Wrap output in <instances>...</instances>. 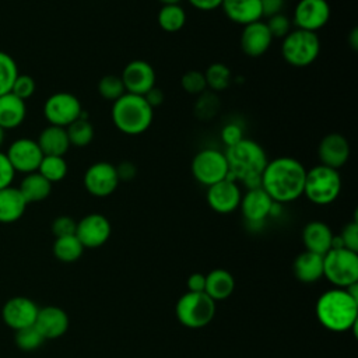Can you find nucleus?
I'll use <instances>...</instances> for the list:
<instances>
[{"label": "nucleus", "instance_id": "39", "mask_svg": "<svg viewBox=\"0 0 358 358\" xmlns=\"http://www.w3.org/2000/svg\"><path fill=\"white\" fill-rule=\"evenodd\" d=\"M266 25H267L273 39H277V38L282 39L292 29L291 28L292 22L284 13H278V14L268 17L266 21Z\"/></svg>", "mask_w": 358, "mask_h": 358}, {"label": "nucleus", "instance_id": "43", "mask_svg": "<svg viewBox=\"0 0 358 358\" xmlns=\"http://www.w3.org/2000/svg\"><path fill=\"white\" fill-rule=\"evenodd\" d=\"M338 236L343 242V248L358 252V222L355 220L348 222Z\"/></svg>", "mask_w": 358, "mask_h": 358}, {"label": "nucleus", "instance_id": "15", "mask_svg": "<svg viewBox=\"0 0 358 358\" xmlns=\"http://www.w3.org/2000/svg\"><path fill=\"white\" fill-rule=\"evenodd\" d=\"M242 192L238 182L227 178L207 187L206 199L211 210L220 214H229L239 208Z\"/></svg>", "mask_w": 358, "mask_h": 358}, {"label": "nucleus", "instance_id": "30", "mask_svg": "<svg viewBox=\"0 0 358 358\" xmlns=\"http://www.w3.org/2000/svg\"><path fill=\"white\" fill-rule=\"evenodd\" d=\"M158 25L162 31L173 34L180 31L186 24V11L180 4H165L157 15Z\"/></svg>", "mask_w": 358, "mask_h": 358}, {"label": "nucleus", "instance_id": "16", "mask_svg": "<svg viewBox=\"0 0 358 358\" xmlns=\"http://www.w3.org/2000/svg\"><path fill=\"white\" fill-rule=\"evenodd\" d=\"M110 235L109 220L98 213L87 214L77 222L76 236L84 248L102 246Z\"/></svg>", "mask_w": 358, "mask_h": 358}, {"label": "nucleus", "instance_id": "33", "mask_svg": "<svg viewBox=\"0 0 358 358\" xmlns=\"http://www.w3.org/2000/svg\"><path fill=\"white\" fill-rule=\"evenodd\" d=\"M83 250H84V246L81 245V242L76 235L56 238L53 243L55 256L60 262H66V263L76 262L83 255Z\"/></svg>", "mask_w": 358, "mask_h": 358}, {"label": "nucleus", "instance_id": "35", "mask_svg": "<svg viewBox=\"0 0 358 358\" xmlns=\"http://www.w3.org/2000/svg\"><path fill=\"white\" fill-rule=\"evenodd\" d=\"M18 74L15 60L8 53L0 50V96L11 91L13 83Z\"/></svg>", "mask_w": 358, "mask_h": 358}, {"label": "nucleus", "instance_id": "5", "mask_svg": "<svg viewBox=\"0 0 358 358\" xmlns=\"http://www.w3.org/2000/svg\"><path fill=\"white\" fill-rule=\"evenodd\" d=\"M341 192V176L338 169L324 166L322 164L306 169L303 193L310 203L316 206H327L333 203Z\"/></svg>", "mask_w": 358, "mask_h": 358}, {"label": "nucleus", "instance_id": "48", "mask_svg": "<svg viewBox=\"0 0 358 358\" xmlns=\"http://www.w3.org/2000/svg\"><path fill=\"white\" fill-rule=\"evenodd\" d=\"M145 101L148 102V105L155 109L158 106H161L164 103V99H165V95L162 92V90H159L158 87H152L145 95H144Z\"/></svg>", "mask_w": 358, "mask_h": 358}, {"label": "nucleus", "instance_id": "23", "mask_svg": "<svg viewBox=\"0 0 358 358\" xmlns=\"http://www.w3.org/2000/svg\"><path fill=\"white\" fill-rule=\"evenodd\" d=\"M333 232L330 227L322 221H310L303 227L302 241L308 252L324 256L331 249Z\"/></svg>", "mask_w": 358, "mask_h": 358}, {"label": "nucleus", "instance_id": "21", "mask_svg": "<svg viewBox=\"0 0 358 358\" xmlns=\"http://www.w3.org/2000/svg\"><path fill=\"white\" fill-rule=\"evenodd\" d=\"M35 327L43 338H57L63 336L69 327L67 313L57 306H46L39 309Z\"/></svg>", "mask_w": 358, "mask_h": 358}, {"label": "nucleus", "instance_id": "8", "mask_svg": "<svg viewBox=\"0 0 358 358\" xmlns=\"http://www.w3.org/2000/svg\"><path fill=\"white\" fill-rule=\"evenodd\" d=\"M215 313V302L206 292H187L176 303L179 322L190 329L208 324Z\"/></svg>", "mask_w": 358, "mask_h": 358}, {"label": "nucleus", "instance_id": "2", "mask_svg": "<svg viewBox=\"0 0 358 358\" xmlns=\"http://www.w3.org/2000/svg\"><path fill=\"white\" fill-rule=\"evenodd\" d=\"M224 152L228 162L227 178L243 183L246 189L260 186V178L268 158L257 141L243 137L236 144L225 148Z\"/></svg>", "mask_w": 358, "mask_h": 358}, {"label": "nucleus", "instance_id": "17", "mask_svg": "<svg viewBox=\"0 0 358 358\" xmlns=\"http://www.w3.org/2000/svg\"><path fill=\"white\" fill-rule=\"evenodd\" d=\"M274 204L275 201H273L271 197L259 186L248 189V192L242 194L239 208L249 224L259 225L263 224L267 217H271Z\"/></svg>", "mask_w": 358, "mask_h": 358}, {"label": "nucleus", "instance_id": "13", "mask_svg": "<svg viewBox=\"0 0 358 358\" xmlns=\"http://www.w3.org/2000/svg\"><path fill=\"white\" fill-rule=\"evenodd\" d=\"M6 155L15 172L20 173H32L38 171V166L43 158V154L34 138L21 137L14 140L7 151Z\"/></svg>", "mask_w": 358, "mask_h": 358}, {"label": "nucleus", "instance_id": "49", "mask_svg": "<svg viewBox=\"0 0 358 358\" xmlns=\"http://www.w3.org/2000/svg\"><path fill=\"white\" fill-rule=\"evenodd\" d=\"M187 288L190 292H204L206 288V275L203 274H192L187 278Z\"/></svg>", "mask_w": 358, "mask_h": 358}, {"label": "nucleus", "instance_id": "45", "mask_svg": "<svg viewBox=\"0 0 358 358\" xmlns=\"http://www.w3.org/2000/svg\"><path fill=\"white\" fill-rule=\"evenodd\" d=\"M15 176V171L13 169L6 152L0 151V189L11 186Z\"/></svg>", "mask_w": 358, "mask_h": 358}, {"label": "nucleus", "instance_id": "38", "mask_svg": "<svg viewBox=\"0 0 358 358\" xmlns=\"http://www.w3.org/2000/svg\"><path fill=\"white\" fill-rule=\"evenodd\" d=\"M180 85L183 91L190 95H201L207 88L204 73L199 70L186 71L180 78Z\"/></svg>", "mask_w": 358, "mask_h": 358}, {"label": "nucleus", "instance_id": "47", "mask_svg": "<svg viewBox=\"0 0 358 358\" xmlns=\"http://www.w3.org/2000/svg\"><path fill=\"white\" fill-rule=\"evenodd\" d=\"M262 4V11H263V17H271L274 14L281 13V10L284 8L285 0H260Z\"/></svg>", "mask_w": 358, "mask_h": 358}, {"label": "nucleus", "instance_id": "20", "mask_svg": "<svg viewBox=\"0 0 358 358\" xmlns=\"http://www.w3.org/2000/svg\"><path fill=\"white\" fill-rule=\"evenodd\" d=\"M273 36L266 25V21H255L243 27L241 32V49L249 57H259L264 55L271 43Z\"/></svg>", "mask_w": 358, "mask_h": 358}, {"label": "nucleus", "instance_id": "36", "mask_svg": "<svg viewBox=\"0 0 358 358\" xmlns=\"http://www.w3.org/2000/svg\"><path fill=\"white\" fill-rule=\"evenodd\" d=\"M96 90H98V94H99L103 99L112 101V102H115L116 99H119V98L126 92L120 76H115V74H106V76H103V77L98 81Z\"/></svg>", "mask_w": 358, "mask_h": 358}, {"label": "nucleus", "instance_id": "7", "mask_svg": "<svg viewBox=\"0 0 358 358\" xmlns=\"http://www.w3.org/2000/svg\"><path fill=\"white\" fill-rule=\"evenodd\" d=\"M323 275L337 288L358 282V255L345 248L330 249L323 256Z\"/></svg>", "mask_w": 358, "mask_h": 358}, {"label": "nucleus", "instance_id": "10", "mask_svg": "<svg viewBox=\"0 0 358 358\" xmlns=\"http://www.w3.org/2000/svg\"><path fill=\"white\" fill-rule=\"evenodd\" d=\"M83 112L80 99L71 92H55L43 103V116L46 122L64 129L81 117Z\"/></svg>", "mask_w": 358, "mask_h": 358}, {"label": "nucleus", "instance_id": "29", "mask_svg": "<svg viewBox=\"0 0 358 358\" xmlns=\"http://www.w3.org/2000/svg\"><path fill=\"white\" fill-rule=\"evenodd\" d=\"M235 288V280L224 268L213 270L208 275H206V288L204 292L213 299L220 301L228 298Z\"/></svg>", "mask_w": 358, "mask_h": 358}, {"label": "nucleus", "instance_id": "28", "mask_svg": "<svg viewBox=\"0 0 358 358\" xmlns=\"http://www.w3.org/2000/svg\"><path fill=\"white\" fill-rule=\"evenodd\" d=\"M18 190L28 204L36 203L49 197L52 192V183L46 180L39 172H32L24 175Z\"/></svg>", "mask_w": 358, "mask_h": 358}, {"label": "nucleus", "instance_id": "24", "mask_svg": "<svg viewBox=\"0 0 358 358\" xmlns=\"http://www.w3.org/2000/svg\"><path fill=\"white\" fill-rule=\"evenodd\" d=\"M36 143L43 155L64 157L71 147L66 129L53 124H48L45 129H42Z\"/></svg>", "mask_w": 358, "mask_h": 358}, {"label": "nucleus", "instance_id": "25", "mask_svg": "<svg viewBox=\"0 0 358 358\" xmlns=\"http://www.w3.org/2000/svg\"><path fill=\"white\" fill-rule=\"evenodd\" d=\"M28 203L22 197L18 187L7 186L0 189V222L11 224L18 221L27 208Z\"/></svg>", "mask_w": 358, "mask_h": 358}, {"label": "nucleus", "instance_id": "32", "mask_svg": "<svg viewBox=\"0 0 358 358\" xmlns=\"http://www.w3.org/2000/svg\"><path fill=\"white\" fill-rule=\"evenodd\" d=\"M70 145L87 147L95 136V130L88 117H78L66 127Z\"/></svg>", "mask_w": 358, "mask_h": 358}, {"label": "nucleus", "instance_id": "6", "mask_svg": "<svg viewBox=\"0 0 358 358\" xmlns=\"http://www.w3.org/2000/svg\"><path fill=\"white\" fill-rule=\"evenodd\" d=\"M320 53L316 32L294 28L281 41V56L292 67H308Z\"/></svg>", "mask_w": 358, "mask_h": 358}, {"label": "nucleus", "instance_id": "37", "mask_svg": "<svg viewBox=\"0 0 358 358\" xmlns=\"http://www.w3.org/2000/svg\"><path fill=\"white\" fill-rule=\"evenodd\" d=\"M43 341L45 338L35 327V324L15 331V344L22 351H34L41 347Z\"/></svg>", "mask_w": 358, "mask_h": 358}, {"label": "nucleus", "instance_id": "34", "mask_svg": "<svg viewBox=\"0 0 358 358\" xmlns=\"http://www.w3.org/2000/svg\"><path fill=\"white\" fill-rule=\"evenodd\" d=\"M207 88L213 91H224L232 81V73L224 63H213L204 71Z\"/></svg>", "mask_w": 358, "mask_h": 358}, {"label": "nucleus", "instance_id": "31", "mask_svg": "<svg viewBox=\"0 0 358 358\" xmlns=\"http://www.w3.org/2000/svg\"><path fill=\"white\" fill-rule=\"evenodd\" d=\"M69 166L64 159V157L59 155H43L38 171L46 180H49L52 185L63 180L67 175Z\"/></svg>", "mask_w": 358, "mask_h": 358}, {"label": "nucleus", "instance_id": "26", "mask_svg": "<svg viewBox=\"0 0 358 358\" xmlns=\"http://www.w3.org/2000/svg\"><path fill=\"white\" fill-rule=\"evenodd\" d=\"M25 101L20 99L13 92H7L0 96V127L3 130L18 127L25 120Z\"/></svg>", "mask_w": 358, "mask_h": 358}, {"label": "nucleus", "instance_id": "11", "mask_svg": "<svg viewBox=\"0 0 358 358\" xmlns=\"http://www.w3.org/2000/svg\"><path fill=\"white\" fill-rule=\"evenodd\" d=\"M116 165L108 161H96L90 165L83 176L85 190L94 197H108L119 186Z\"/></svg>", "mask_w": 358, "mask_h": 358}, {"label": "nucleus", "instance_id": "51", "mask_svg": "<svg viewBox=\"0 0 358 358\" xmlns=\"http://www.w3.org/2000/svg\"><path fill=\"white\" fill-rule=\"evenodd\" d=\"M348 43H350V46H351L352 50H357V49H358V29H357V28H352V31L350 32Z\"/></svg>", "mask_w": 358, "mask_h": 358}, {"label": "nucleus", "instance_id": "42", "mask_svg": "<svg viewBox=\"0 0 358 358\" xmlns=\"http://www.w3.org/2000/svg\"><path fill=\"white\" fill-rule=\"evenodd\" d=\"M76 228H77V222L69 215H60L55 218L52 222V232L56 238L76 235Z\"/></svg>", "mask_w": 358, "mask_h": 358}, {"label": "nucleus", "instance_id": "1", "mask_svg": "<svg viewBox=\"0 0 358 358\" xmlns=\"http://www.w3.org/2000/svg\"><path fill=\"white\" fill-rule=\"evenodd\" d=\"M306 168L292 157L270 159L262 173L260 187L278 204L291 203L303 193Z\"/></svg>", "mask_w": 358, "mask_h": 358}, {"label": "nucleus", "instance_id": "18", "mask_svg": "<svg viewBox=\"0 0 358 358\" xmlns=\"http://www.w3.org/2000/svg\"><path fill=\"white\" fill-rule=\"evenodd\" d=\"M350 154H351L350 143L340 133H329L319 141L317 158H319V162L324 166L340 169L347 164Z\"/></svg>", "mask_w": 358, "mask_h": 358}, {"label": "nucleus", "instance_id": "19", "mask_svg": "<svg viewBox=\"0 0 358 358\" xmlns=\"http://www.w3.org/2000/svg\"><path fill=\"white\" fill-rule=\"evenodd\" d=\"M39 308L36 303L25 296H14L8 299L1 310V317L4 323L17 330L35 324Z\"/></svg>", "mask_w": 358, "mask_h": 358}, {"label": "nucleus", "instance_id": "41", "mask_svg": "<svg viewBox=\"0 0 358 358\" xmlns=\"http://www.w3.org/2000/svg\"><path fill=\"white\" fill-rule=\"evenodd\" d=\"M218 99L214 94H201L196 103V113L200 119H208L215 115L218 109Z\"/></svg>", "mask_w": 358, "mask_h": 358}, {"label": "nucleus", "instance_id": "14", "mask_svg": "<svg viewBox=\"0 0 358 358\" xmlns=\"http://www.w3.org/2000/svg\"><path fill=\"white\" fill-rule=\"evenodd\" d=\"M120 78L126 92L144 96L152 87H155L157 74L148 62L136 59L123 67Z\"/></svg>", "mask_w": 358, "mask_h": 358}, {"label": "nucleus", "instance_id": "3", "mask_svg": "<svg viewBox=\"0 0 358 358\" xmlns=\"http://www.w3.org/2000/svg\"><path fill=\"white\" fill-rule=\"evenodd\" d=\"M316 316L326 329L347 331L357 324L358 301L344 288L329 289L316 302Z\"/></svg>", "mask_w": 358, "mask_h": 358}, {"label": "nucleus", "instance_id": "40", "mask_svg": "<svg viewBox=\"0 0 358 358\" xmlns=\"http://www.w3.org/2000/svg\"><path fill=\"white\" fill-rule=\"evenodd\" d=\"M35 88H36V84H35V80L31 76L18 74L17 78L14 80V83H13V87H11L10 92H13L15 96H18L22 101H27L34 95Z\"/></svg>", "mask_w": 358, "mask_h": 358}, {"label": "nucleus", "instance_id": "53", "mask_svg": "<svg viewBox=\"0 0 358 358\" xmlns=\"http://www.w3.org/2000/svg\"><path fill=\"white\" fill-rule=\"evenodd\" d=\"M4 134H6V130H3V129L0 127V147H1L3 143H4Z\"/></svg>", "mask_w": 358, "mask_h": 358}, {"label": "nucleus", "instance_id": "22", "mask_svg": "<svg viewBox=\"0 0 358 358\" xmlns=\"http://www.w3.org/2000/svg\"><path fill=\"white\" fill-rule=\"evenodd\" d=\"M221 8L229 21L242 27L263 18L260 0H222Z\"/></svg>", "mask_w": 358, "mask_h": 358}, {"label": "nucleus", "instance_id": "12", "mask_svg": "<svg viewBox=\"0 0 358 358\" xmlns=\"http://www.w3.org/2000/svg\"><path fill=\"white\" fill-rule=\"evenodd\" d=\"M331 15L327 0H299L295 4L292 24L298 29L316 32L326 27Z\"/></svg>", "mask_w": 358, "mask_h": 358}, {"label": "nucleus", "instance_id": "52", "mask_svg": "<svg viewBox=\"0 0 358 358\" xmlns=\"http://www.w3.org/2000/svg\"><path fill=\"white\" fill-rule=\"evenodd\" d=\"M162 6H165V4H180V1L182 0H158Z\"/></svg>", "mask_w": 358, "mask_h": 358}, {"label": "nucleus", "instance_id": "50", "mask_svg": "<svg viewBox=\"0 0 358 358\" xmlns=\"http://www.w3.org/2000/svg\"><path fill=\"white\" fill-rule=\"evenodd\" d=\"M192 7L200 11H213L215 8H220L222 4V0H187Z\"/></svg>", "mask_w": 358, "mask_h": 358}, {"label": "nucleus", "instance_id": "4", "mask_svg": "<svg viewBox=\"0 0 358 358\" xmlns=\"http://www.w3.org/2000/svg\"><path fill=\"white\" fill-rule=\"evenodd\" d=\"M115 127L126 136H138L147 131L154 119V109L143 95L124 92L110 109Z\"/></svg>", "mask_w": 358, "mask_h": 358}, {"label": "nucleus", "instance_id": "46", "mask_svg": "<svg viewBox=\"0 0 358 358\" xmlns=\"http://www.w3.org/2000/svg\"><path fill=\"white\" fill-rule=\"evenodd\" d=\"M116 173H117V178L119 180L122 182H129L131 179H134L136 173H137V168L133 162L130 161H123L120 162L117 166H116Z\"/></svg>", "mask_w": 358, "mask_h": 358}, {"label": "nucleus", "instance_id": "27", "mask_svg": "<svg viewBox=\"0 0 358 358\" xmlns=\"http://www.w3.org/2000/svg\"><path fill=\"white\" fill-rule=\"evenodd\" d=\"M295 277L302 282H313L323 275V256L312 252L298 255L294 262Z\"/></svg>", "mask_w": 358, "mask_h": 358}, {"label": "nucleus", "instance_id": "9", "mask_svg": "<svg viewBox=\"0 0 358 358\" xmlns=\"http://www.w3.org/2000/svg\"><path fill=\"white\" fill-rule=\"evenodd\" d=\"M193 178L203 186H211L228 176V162L225 152L217 148H201L190 162Z\"/></svg>", "mask_w": 358, "mask_h": 358}, {"label": "nucleus", "instance_id": "44", "mask_svg": "<svg viewBox=\"0 0 358 358\" xmlns=\"http://www.w3.org/2000/svg\"><path fill=\"white\" fill-rule=\"evenodd\" d=\"M243 138V131H242V127L235 123V122H231V123H227L222 129H221V140L222 143L225 144V147H231L234 144H236L238 141H241Z\"/></svg>", "mask_w": 358, "mask_h": 358}]
</instances>
